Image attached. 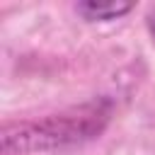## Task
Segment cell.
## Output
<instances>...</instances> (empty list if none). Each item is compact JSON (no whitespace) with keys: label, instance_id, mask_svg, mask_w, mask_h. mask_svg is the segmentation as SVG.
I'll return each instance as SVG.
<instances>
[{"label":"cell","instance_id":"2","mask_svg":"<svg viewBox=\"0 0 155 155\" xmlns=\"http://www.w3.org/2000/svg\"><path fill=\"white\" fill-rule=\"evenodd\" d=\"M75 10L87 22H111L133 10L131 2H78Z\"/></svg>","mask_w":155,"mask_h":155},{"label":"cell","instance_id":"3","mask_svg":"<svg viewBox=\"0 0 155 155\" xmlns=\"http://www.w3.org/2000/svg\"><path fill=\"white\" fill-rule=\"evenodd\" d=\"M148 31H150V36H153V41H155V15L148 17Z\"/></svg>","mask_w":155,"mask_h":155},{"label":"cell","instance_id":"1","mask_svg":"<svg viewBox=\"0 0 155 155\" xmlns=\"http://www.w3.org/2000/svg\"><path fill=\"white\" fill-rule=\"evenodd\" d=\"M111 119V102L94 99L82 107L48 114L36 121H15L5 124L0 131L2 155H31V153H53L82 145L97 138Z\"/></svg>","mask_w":155,"mask_h":155}]
</instances>
